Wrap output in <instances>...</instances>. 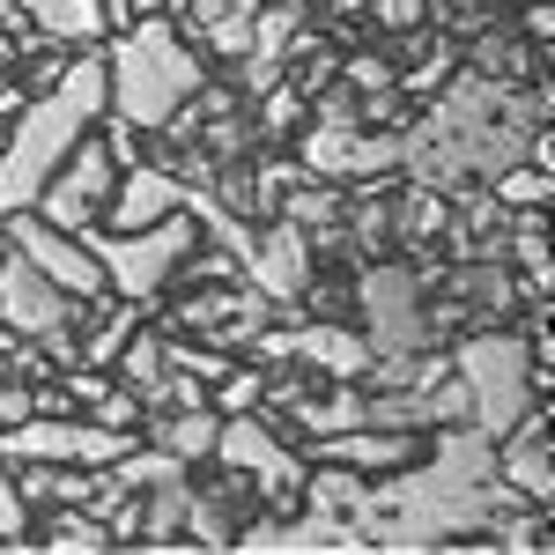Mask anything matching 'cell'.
Returning <instances> with one entry per match:
<instances>
[{"label": "cell", "mask_w": 555, "mask_h": 555, "mask_svg": "<svg viewBox=\"0 0 555 555\" xmlns=\"http://www.w3.org/2000/svg\"><path fill=\"white\" fill-rule=\"evenodd\" d=\"M341 75H348V89H356V96H392V82H400V75L385 67L378 52H348Z\"/></svg>", "instance_id": "25"}, {"label": "cell", "mask_w": 555, "mask_h": 555, "mask_svg": "<svg viewBox=\"0 0 555 555\" xmlns=\"http://www.w3.org/2000/svg\"><path fill=\"white\" fill-rule=\"evenodd\" d=\"M52 44H96L104 38V0H15Z\"/></svg>", "instance_id": "13"}, {"label": "cell", "mask_w": 555, "mask_h": 555, "mask_svg": "<svg viewBox=\"0 0 555 555\" xmlns=\"http://www.w3.org/2000/svg\"><path fill=\"white\" fill-rule=\"evenodd\" d=\"M215 460H222L230 474H253L259 489L274 496V512H297L304 467L282 452V437L259 423V408H253V415H222V429H215Z\"/></svg>", "instance_id": "7"}, {"label": "cell", "mask_w": 555, "mask_h": 555, "mask_svg": "<svg viewBox=\"0 0 555 555\" xmlns=\"http://www.w3.org/2000/svg\"><path fill=\"white\" fill-rule=\"evenodd\" d=\"M481 8H518V0H481Z\"/></svg>", "instance_id": "31"}, {"label": "cell", "mask_w": 555, "mask_h": 555, "mask_svg": "<svg viewBox=\"0 0 555 555\" xmlns=\"http://www.w3.org/2000/svg\"><path fill=\"white\" fill-rule=\"evenodd\" d=\"M133 319H141V304H127V297H119V311H112V319H104V326H96V334L82 341V356H75V363H89V371H112V356L127 348Z\"/></svg>", "instance_id": "22"}, {"label": "cell", "mask_w": 555, "mask_h": 555, "mask_svg": "<svg viewBox=\"0 0 555 555\" xmlns=\"http://www.w3.org/2000/svg\"><path fill=\"white\" fill-rule=\"evenodd\" d=\"M496 474L512 481L526 504H541V512L555 504V444H548V415H541V400L496 437Z\"/></svg>", "instance_id": "9"}, {"label": "cell", "mask_w": 555, "mask_h": 555, "mask_svg": "<svg viewBox=\"0 0 555 555\" xmlns=\"http://www.w3.org/2000/svg\"><path fill=\"white\" fill-rule=\"evenodd\" d=\"M267 96V112H259V133H297V119H304V89L282 75V82H267L259 89Z\"/></svg>", "instance_id": "23"}, {"label": "cell", "mask_w": 555, "mask_h": 555, "mask_svg": "<svg viewBox=\"0 0 555 555\" xmlns=\"http://www.w3.org/2000/svg\"><path fill=\"white\" fill-rule=\"evenodd\" d=\"M133 504H141V541L149 548H164L185 533V504H193V481L171 474V481H149V489H133Z\"/></svg>", "instance_id": "14"}, {"label": "cell", "mask_w": 555, "mask_h": 555, "mask_svg": "<svg viewBox=\"0 0 555 555\" xmlns=\"http://www.w3.org/2000/svg\"><path fill=\"white\" fill-rule=\"evenodd\" d=\"M452 378L467 385V423L496 444L504 429L533 408V356H526V326H481L452 348Z\"/></svg>", "instance_id": "3"}, {"label": "cell", "mask_w": 555, "mask_h": 555, "mask_svg": "<svg viewBox=\"0 0 555 555\" xmlns=\"http://www.w3.org/2000/svg\"><path fill=\"white\" fill-rule=\"evenodd\" d=\"M67 304H75V297H67L60 282H44L23 253L0 259V326H8L15 341H44V334H60V326H67Z\"/></svg>", "instance_id": "8"}, {"label": "cell", "mask_w": 555, "mask_h": 555, "mask_svg": "<svg viewBox=\"0 0 555 555\" xmlns=\"http://www.w3.org/2000/svg\"><path fill=\"white\" fill-rule=\"evenodd\" d=\"M385 230H392V201H371V208H356V237H363V245H378Z\"/></svg>", "instance_id": "27"}, {"label": "cell", "mask_w": 555, "mask_h": 555, "mask_svg": "<svg viewBox=\"0 0 555 555\" xmlns=\"http://www.w3.org/2000/svg\"><path fill=\"white\" fill-rule=\"evenodd\" d=\"M289 415H297L311 437H326V429H348V423H363V385H356V378H334L326 392H319V400H311V392H297V400H289Z\"/></svg>", "instance_id": "17"}, {"label": "cell", "mask_w": 555, "mask_h": 555, "mask_svg": "<svg viewBox=\"0 0 555 555\" xmlns=\"http://www.w3.org/2000/svg\"><path fill=\"white\" fill-rule=\"evenodd\" d=\"M178 201H185V185H178L171 164H127V171L112 178V201H104V230H149V222H164V215H178Z\"/></svg>", "instance_id": "11"}, {"label": "cell", "mask_w": 555, "mask_h": 555, "mask_svg": "<svg viewBox=\"0 0 555 555\" xmlns=\"http://www.w3.org/2000/svg\"><path fill=\"white\" fill-rule=\"evenodd\" d=\"M253 8H304V0H253Z\"/></svg>", "instance_id": "30"}, {"label": "cell", "mask_w": 555, "mask_h": 555, "mask_svg": "<svg viewBox=\"0 0 555 555\" xmlns=\"http://www.w3.org/2000/svg\"><path fill=\"white\" fill-rule=\"evenodd\" d=\"M112 363L127 371V392L141 400V408H149V400H164V378H171V363H164V334H141V341L127 334V348H119Z\"/></svg>", "instance_id": "18"}, {"label": "cell", "mask_w": 555, "mask_h": 555, "mask_svg": "<svg viewBox=\"0 0 555 555\" xmlns=\"http://www.w3.org/2000/svg\"><path fill=\"white\" fill-rule=\"evenodd\" d=\"M23 541H30V504H23L15 474L0 467V548H23Z\"/></svg>", "instance_id": "24"}, {"label": "cell", "mask_w": 555, "mask_h": 555, "mask_svg": "<svg viewBox=\"0 0 555 555\" xmlns=\"http://www.w3.org/2000/svg\"><path fill=\"white\" fill-rule=\"evenodd\" d=\"M104 82H112V112L141 133H164L171 112L201 89V60L171 15H133L104 52Z\"/></svg>", "instance_id": "2"}, {"label": "cell", "mask_w": 555, "mask_h": 555, "mask_svg": "<svg viewBox=\"0 0 555 555\" xmlns=\"http://www.w3.org/2000/svg\"><path fill=\"white\" fill-rule=\"evenodd\" d=\"M215 429H222V415H215L208 400H193V408H171V415L156 423V444L193 467V460H215Z\"/></svg>", "instance_id": "16"}, {"label": "cell", "mask_w": 555, "mask_h": 555, "mask_svg": "<svg viewBox=\"0 0 555 555\" xmlns=\"http://www.w3.org/2000/svg\"><path fill=\"white\" fill-rule=\"evenodd\" d=\"M237 0H185L178 8V30H201V23H215V15H230Z\"/></svg>", "instance_id": "29"}, {"label": "cell", "mask_w": 555, "mask_h": 555, "mask_svg": "<svg viewBox=\"0 0 555 555\" xmlns=\"http://www.w3.org/2000/svg\"><path fill=\"white\" fill-rule=\"evenodd\" d=\"M518 8H526V44H548L555 38V8L548 0H518Z\"/></svg>", "instance_id": "28"}, {"label": "cell", "mask_w": 555, "mask_h": 555, "mask_svg": "<svg viewBox=\"0 0 555 555\" xmlns=\"http://www.w3.org/2000/svg\"><path fill=\"white\" fill-rule=\"evenodd\" d=\"M112 112V82H104V52L96 44H75L60 82L38 89L15 119H8V141H0V215L30 208L38 185L60 171V156L82 141L96 119Z\"/></svg>", "instance_id": "1"}, {"label": "cell", "mask_w": 555, "mask_h": 555, "mask_svg": "<svg viewBox=\"0 0 555 555\" xmlns=\"http://www.w3.org/2000/svg\"><path fill=\"white\" fill-rule=\"evenodd\" d=\"M356 127L363 119H311L297 141V171L304 178H356Z\"/></svg>", "instance_id": "12"}, {"label": "cell", "mask_w": 555, "mask_h": 555, "mask_svg": "<svg viewBox=\"0 0 555 555\" xmlns=\"http://www.w3.org/2000/svg\"><path fill=\"white\" fill-rule=\"evenodd\" d=\"M253 0H237L230 15H215V23H201V30H185V38H201L215 52V60H245V44H253Z\"/></svg>", "instance_id": "21"}, {"label": "cell", "mask_w": 555, "mask_h": 555, "mask_svg": "<svg viewBox=\"0 0 555 555\" xmlns=\"http://www.w3.org/2000/svg\"><path fill=\"white\" fill-rule=\"evenodd\" d=\"M504 253L518 259V274H526V297L541 304L548 297V215L541 208H512V237H504Z\"/></svg>", "instance_id": "15"}, {"label": "cell", "mask_w": 555, "mask_h": 555, "mask_svg": "<svg viewBox=\"0 0 555 555\" xmlns=\"http://www.w3.org/2000/svg\"><path fill=\"white\" fill-rule=\"evenodd\" d=\"M489 201H496V208H548L555 201V171H541V164L518 156V164H504V171L489 178Z\"/></svg>", "instance_id": "19"}, {"label": "cell", "mask_w": 555, "mask_h": 555, "mask_svg": "<svg viewBox=\"0 0 555 555\" xmlns=\"http://www.w3.org/2000/svg\"><path fill=\"white\" fill-rule=\"evenodd\" d=\"M245 282H253L267 304H297L304 282H311V230H297V222H282V215H274V230L253 237Z\"/></svg>", "instance_id": "10"}, {"label": "cell", "mask_w": 555, "mask_h": 555, "mask_svg": "<svg viewBox=\"0 0 555 555\" xmlns=\"http://www.w3.org/2000/svg\"><path fill=\"white\" fill-rule=\"evenodd\" d=\"M267 408V363H230L215 378V415H253Z\"/></svg>", "instance_id": "20"}, {"label": "cell", "mask_w": 555, "mask_h": 555, "mask_svg": "<svg viewBox=\"0 0 555 555\" xmlns=\"http://www.w3.org/2000/svg\"><path fill=\"white\" fill-rule=\"evenodd\" d=\"M0 141H8V127H0Z\"/></svg>", "instance_id": "32"}, {"label": "cell", "mask_w": 555, "mask_h": 555, "mask_svg": "<svg viewBox=\"0 0 555 555\" xmlns=\"http://www.w3.org/2000/svg\"><path fill=\"white\" fill-rule=\"evenodd\" d=\"M429 15V0H371V23L378 30H415Z\"/></svg>", "instance_id": "26"}, {"label": "cell", "mask_w": 555, "mask_h": 555, "mask_svg": "<svg viewBox=\"0 0 555 555\" xmlns=\"http://www.w3.org/2000/svg\"><path fill=\"white\" fill-rule=\"evenodd\" d=\"M82 245L96 253V267H104V289H112V297L156 304V297H164V282L185 267V253L201 245V222H193L185 208L164 215V222H149V230H104V222H89Z\"/></svg>", "instance_id": "4"}, {"label": "cell", "mask_w": 555, "mask_h": 555, "mask_svg": "<svg viewBox=\"0 0 555 555\" xmlns=\"http://www.w3.org/2000/svg\"><path fill=\"white\" fill-rule=\"evenodd\" d=\"M0 237H8V253H23L44 282H60L67 297H82V304L104 297V267H96V253L82 245V230H60V222H44L38 208H15V215H0Z\"/></svg>", "instance_id": "6"}, {"label": "cell", "mask_w": 555, "mask_h": 555, "mask_svg": "<svg viewBox=\"0 0 555 555\" xmlns=\"http://www.w3.org/2000/svg\"><path fill=\"white\" fill-rule=\"evenodd\" d=\"M356 304H363V341L371 356H415L429 348V311H423V282H415V267H371L363 282H356Z\"/></svg>", "instance_id": "5"}]
</instances>
